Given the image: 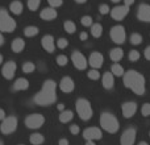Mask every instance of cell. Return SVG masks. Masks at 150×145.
Listing matches in <instances>:
<instances>
[{
	"mask_svg": "<svg viewBox=\"0 0 150 145\" xmlns=\"http://www.w3.org/2000/svg\"><path fill=\"white\" fill-rule=\"evenodd\" d=\"M55 88H57V85H55V82L53 79L45 80L44 86H42V90L38 94H36V96H34V103L38 104V106L53 104L55 102V99H57Z\"/></svg>",
	"mask_w": 150,
	"mask_h": 145,
	"instance_id": "6da1fadb",
	"label": "cell"
},
{
	"mask_svg": "<svg viewBox=\"0 0 150 145\" xmlns=\"http://www.w3.org/2000/svg\"><path fill=\"white\" fill-rule=\"evenodd\" d=\"M124 85L125 87L130 88L137 95H144L146 90L145 78L136 70H129L124 74Z\"/></svg>",
	"mask_w": 150,
	"mask_h": 145,
	"instance_id": "7a4b0ae2",
	"label": "cell"
},
{
	"mask_svg": "<svg viewBox=\"0 0 150 145\" xmlns=\"http://www.w3.org/2000/svg\"><path fill=\"white\" fill-rule=\"evenodd\" d=\"M100 125L104 131H107L108 133H116L120 128L119 120L111 112H103L100 116Z\"/></svg>",
	"mask_w": 150,
	"mask_h": 145,
	"instance_id": "3957f363",
	"label": "cell"
},
{
	"mask_svg": "<svg viewBox=\"0 0 150 145\" xmlns=\"http://www.w3.org/2000/svg\"><path fill=\"white\" fill-rule=\"evenodd\" d=\"M75 107H76V112L82 120L87 122V120H90L91 117H92V115H93L92 107H91L90 102H88L87 99L79 98L76 100V103H75Z\"/></svg>",
	"mask_w": 150,
	"mask_h": 145,
	"instance_id": "277c9868",
	"label": "cell"
},
{
	"mask_svg": "<svg viewBox=\"0 0 150 145\" xmlns=\"http://www.w3.org/2000/svg\"><path fill=\"white\" fill-rule=\"evenodd\" d=\"M16 28V21L8 15L5 9H0V31L4 33H12Z\"/></svg>",
	"mask_w": 150,
	"mask_h": 145,
	"instance_id": "5b68a950",
	"label": "cell"
},
{
	"mask_svg": "<svg viewBox=\"0 0 150 145\" xmlns=\"http://www.w3.org/2000/svg\"><path fill=\"white\" fill-rule=\"evenodd\" d=\"M45 123V117L40 114H32L25 119V125L30 129H37L41 128Z\"/></svg>",
	"mask_w": 150,
	"mask_h": 145,
	"instance_id": "8992f818",
	"label": "cell"
},
{
	"mask_svg": "<svg viewBox=\"0 0 150 145\" xmlns=\"http://www.w3.org/2000/svg\"><path fill=\"white\" fill-rule=\"evenodd\" d=\"M16 128H17V119L15 116H8L3 120L1 125H0V129L4 135H9V133L15 132Z\"/></svg>",
	"mask_w": 150,
	"mask_h": 145,
	"instance_id": "52a82bcc",
	"label": "cell"
},
{
	"mask_svg": "<svg viewBox=\"0 0 150 145\" xmlns=\"http://www.w3.org/2000/svg\"><path fill=\"white\" fill-rule=\"evenodd\" d=\"M111 38L113 42H116V44H124L125 41V37H127V34H125V28L121 25H116L113 26V28L111 29Z\"/></svg>",
	"mask_w": 150,
	"mask_h": 145,
	"instance_id": "ba28073f",
	"label": "cell"
},
{
	"mask_svg": "<svg viewBox=\"0 0 150 145\" xmlns=\"http://www.w3.org/2000/svg\"><path fill=\"white\" fill-rule=\"evenodd\" d=\"M136 136H137V131L134 128H128L124 131L120 139V144L121 145H134Z\"/></svg>",
	"mask_w": 150,
	"mask_h": 145,
	"instance_id": "9c48e42d",
	"label": "cell"
},
{
	"mask_svg": "<svg viewBox=\"0 0 150 145\" xmlns=\"http://www.w3.org/2000/svg\"><path fill=\"white\" fill-rule=\"evenodd\" d=\"M71 60H73L74 66L78 69V70H84L88 65V61L82 53L79 52H74L73 55H71Z\"/></svg>",
	"mask_w": 150,
	"mask_h": 145,
	"instance_id": "30bf717a",
	"label": "cell"
},
{
	"mask_svg": "<svg viewBox=\"0 0 150 145\" xmlns=\"http://www.w3.org/2000/svg\"><path fill=\"white\" fill-rule=\"evenodd\" d=\"M129 13V7L128 5H117V7H115L111 11V16L113 20L116 21H120L122 20V18L125 17V16Z\"/></svg>",
	"mask_w": 150,
	"mask_h": 145,
	"instance_id": "8fae6325",
	"label": "cell"
},
{
	"mask_svg": "<svg viewBox=\"0 0 150 145\" xmlns=\"http://www.w3.org/2000/svg\"><path fill=\"white\" fill-rule=\"evenodd\" d=\"M121 109H122L124 117L129 119V117L134 116L136 111H137V103H136V102H125V103L122 104Z\"/></svg>",
	"mask_w": 150,
	"mask_h": 145,
	"instance_id": "7c38bea8",
	"label": "cell"
},
{
	"mask_svg": "<svg viewBox=\"0 0 150 145\" xmlns=\"http://www.w3.org/2000/svg\"><path fill=\"white\" fill-rule=\"evenodd\" d=\"M83 137H84L86 140H92V141L93 140H100L101 139V131L96 127L87 128V129H84V132H83Z\"/></svg>",
	"mask_w": 150,
	"mask_h": 145,
	"instance_id": "4fadbf2b",
	"label": "cell"
},
{
	"mask_svg": "<svg viewBox=\"0 0 150 145\" xmlns=\"http://www.w3.org/2000/svg\"><path fill=\"white\" fill-rule=\"evenodd\" d=\"M138 20L144 23H150V5L149 4H141L137 11Z\"/></svg>",
	"mask_w": 150,
	"mask_h": 145,
	"instance_id": "5bb4252c",
	"label": "cell"
},
{
	"mask_svg": "<svg viewBox=\"0 0 150 145\" xmlns=\"http://www.w3.org/2000/svg\"><path fill=\"white\" fill-rule=\"evenodd\" d=\"M16 63L13 62V61H9V62H7L4 66H3V77L5 78V79H12L13 77H15V72H16Z\"/></svg>",
	"mask_w": 150,
	"mask_h": 145,
	"instance_id": "9a60e30c",
	"label": "cell"
},
{
	"mask_svg": "<svg viewBox=\"0 0 150 145\" xmlns=\"http://www.w3.org/2000/svg\"><path fill=\"white\" fill-rule=\"evenodd\" d=\"M103 62H104V57L99 52H93L92 54L90 55V60H88V63L91 65L92 69L101 68V66H103Z\"/></svg>",
	"mask_w": 150,
	"mask_h": 145,
	"instance_id": "2e32d148",
	"label": "cell"
},
{
	"mask_svg": "<svg viewBox=\"0 0 150 145\" xmlns=\"http://www.w3.org/2000/svg\"><path fill=\"white\" fill-rule=\"evenodd\" d=\"M41 44H42V48H44L47 53H53L55 50L54 38H53V36H50V34H46V36L42 37Z\"/></svg>",
	"mask_w": 150,
	"mask_h": 145,
	"instance_id": "e0dca14e",
	"label": "cell"
},
{
	"mask_svg": "<svg viewBox=\"0 0 150 145\" xmlns=\"http://www.w3.org/2000/svg\"><path fill=\"white\" fill-rule=\"evenodd\" d=\"M59 87H61V90H62L63 92H71V91L74 90V87H75V83H74V80L71 79L70 77H65L62 80H61Z\"/></svg>",
	"mask_w": 150,
	"mask_h": 145,
	"instance_id": "ac0fdd59",
	"label": "cell"
},
{
	"mask_svg": "<svg viewBox=\"0 0 150 145\" xmlns=\"http://www.w3.org/2000/svg\"><path fill=\"white\" fill-rule=\"evenodd\" d=\"M101 83H103V87L107 88V90H111L115 86V78L112 72H105L101 78Z\"/></svg>",
	"mask_w": 150,
	"mask_h": 145,
	"instance_id": "d6986e66",
	"label": "cell"
},
{
	"mask_svg": "<svg viewBox=\"0 0 150 145\" xmlns=\"http://www.w3.org/2000/svg\"><path fill=\"white\" fill-rule=\"evenodd\" d=\"M55 17H57V11H55L53 7L42 9V12H41V18H42V20L52 21V20H54Z\"/></svg>",
	"mask_w": 150,
	"mask_h": 145,
	"instance_id": "ffe728a7",
	"label": "cell"
},
{
	"mask_svg": "<svg viewBox=\"0 0 150 145\" xmlns=\"http://www.w3.org/2000/svg\"><path fill=\"white\" fill-rule=\"evenodd\" d=\"M28 87H29V82L25 78H18V79H16V82L13 83V88H15L16 91L26 90Z\"/></svg>",
	"mask_w": 150,
	"mask_h": 145,
	"instance_id": "44dd1931",
	"label": "cell"
},
{
	"mask_svg": "<svg viewBox=\"0 0 150 145\" xmlns=\"http://www.w3.org/2000/svg\"><path fill=\"white\" fill-rule=\"evenodd\" d=\"M25 48V41L23 38H15L12 42V50L15 53H21Z\"/></svg>",
	"mask_w": 150,
	"mask_h": 145,
	"instance_id": "7402d4cb",
	"label": "cell"
},
{
	"mask_svg": "<svg viewBox=\"0 0 150 145\" xmlns=\"http://www.w3.org/2000/svg\"><path fill=\"white\" fill-rule=\"evenodd\" d=\"M9 9L12 13H15V15H21L23 13V9H24V5L21 1H18V0H16V1H12L9 5Z\"/></svg>",
	"mask_w": 150,
	"mask_h": 145,
	"instance_id": "603a6c76",
	"label": "cell"
},
{
	"mask_svg": "<svg viewBox=\"0 0 150 145\" xmlns=\"http://www.w3.org/2000/svg\"><path fill=\"white\" fill-rule=\"evenodd\" d=\"M109 57H111V60L113 61V62H119V61L121 60L122 57H124V52H122L120 48H115V49L111 50V53H109Z\"/></svg>",
	"mask_w": 150,
	"mask_h": 145,
	"instance_id": "cb8c5ba5",
	"label": "cell"
},
{
	"mask_svg": "<svg viewBox=\"0 0 150 145\" xmlns=\"http://www.w3.org/2000/svg\"><path fill=\"white\" fill-rule=\"evenodd\" d=\"M74 117V114L71 111H62L59 115V122L61 123H69L71 122Z\"/></svg>",
	"mask_w": 150,
	"mask_h": 145,
	"instance_id": "d4e9b609",
	"label": "cell"
},
{
	"mask_svg": "<svg viewBox=\"0 0 150 145\" xmlns=\"http://www.w3.org/2000/svg\"><path fill=\"white\" fill-rule=\"evenodd\" d=\"M111 72L113 75H116V77H122V75L125 74V72H124V68H122L121 65H119V63H113V65H112Z\"/></svg>",
	"mask_w": 150,
	"mask_h": 145,
	"instance_id": "484cf974",
	"label": "cell"
},
{
	"mask_svg": "<svg viewBox=\"0 0 150 145\" xmlns=\"http://www.w3.org/2000/svg\"><path fill=\"white\" fill-rule=\"evenodd\" d=\"M91 34H92L93 37H96V38H99V37L103 34V26H101L100 24H93V25L91 26Z\"/></svg>",
	"mask_w": 150,
	"mask_h": 145,
	"instance_id": "4316f807",
	"label": "cell"
},
{
	"mask_svg": "<svg viewBox=\"0 0 150 145\" xmlns=\"http://www.w3.org/2000/svg\"><path fill=\"white\" fill-rule=\"evenodd\" d=\"M24 34H25L26 37H34L38 34V28L37 26H26L25 29H24Z\"/></svg>",
	"mask_w": 150,
	"mask_h": 145,
	"instance_id": "83f0119b",
	"label": "cell"
},
{
	"mask_svg": "<svg viewBox=\"0 0 150 145\" xmlns=\"http://www.w3.org/2000/svg\"><path fill=\"white\" fill-rule=\"evenodd\" d=\"M44 136L41 135V133H33V135L30 136V143L33 145H41L44 143Z\"/></svg>",
	"mask_w": 150,
	"mask_h": 145,
	"instance_id": "f1b7e54d",
	"label": "cell"
},
{
	"mask_svg": "<svg viewBox=\"0 0 150 145\" xmlns=\"http://www.w3.org/2000/svg\"><path fill=\"white\" fill-rule=\"evenodd\" d=\"M65 31L67 32L69 34H74L75 31H76V25L73 21H66L65 23Z\"/></svg>",
	"mask_w": 150,
	"mask_h": 145,
	"instance_id": "f546056e",
	"label": "cell"
},
{
	"mask_svg": "<svg viewBox=\"0 0 150 145\" xmlns=\"http://www.w3.org/2000/svg\"><path fill=\"white\" fill-rule=\"evenodd\" d=\"M34 69H36V66H34L33 62H25L24 66H23V71L25 72V74H30V72H33Z\"/></svg>",
	"mask_w": 150,
	"mask_h": 145,
	"instance_id": "4dcf8cb0",
	"label": "cell"
},
{
	"mask_svg": "<svg viewBox=\"0 0 150 145\" xmlns=\"http://www.w3.org/2000/svg\"><path fill=\"white\" fill-rule=\"evenodd\" d=\"M141 42H142V36L138 33H133L132 36H130V44L133 45H140Z\"/></svg>",
	"mask_w": 150,
	"mask_h": 145,
	"instance_id": "1f68e13d",
	"label": "cell"
},
{
	"mask_svg": "<svg viewBox=\"0 0 150 145\" xmlns=\"http://www.w3.org/2000/svg\"><path fill=\"white\" fill-rule=\"evenodd\" d=\"M87 75H88V78L92 80H98L99 78H100V72L98 71V69H91V70L87 72Z\"/></svg>",
	"mask_w": 150,
	"mask_h": 145,
	"instance_id": "d6a6232c",
	"label": "cell"
},
{
	"mask_svg": "<svg viewBox=\"0 0 150 145\" xmlns=\"http://www.w3.org/2000/svg\"><path fill=\"white\" fill-rule=\"evenodd\" d=\"M40 3L41 0H28V7L30 11H36L40 7Z\"/></svg>",
	"mask_w": 150,
	"mask_h": 145,
	"instance_id": "836d02e7",
	"label": "cell"
},
{
	"mask_svg": "<svg viewBox=\"0 0 150 145\" xmlns=\"http://www.w3.org/2000/svg\"><path fill=\"white\" fill-rule=\"evenodd\" d=\"M80 23H82V25L84 26H92V18L90 17V16H83L82 18H80Z\"/></svg>",
	"mask_w": 150,
	"mask_h": 145,
	"instance_id": "e575fe53",
	"label": "cell"
},
{
	"mask_svg": "<svg viewBox=\"0 0 150 145\" xmlns=\"http://www.w3.org/2000/svg\"><path fill=\"white\" fill-rule=\"evenodd\" d=\"M140 52H137V50H130L129 53V60L132 61V62H136V61L140 60Z\"/></svg>",
	"mask_w": 150,
	"mask_h": 145,
	"instance_id": "d590c367",
	"label": "cell"
},
{
	"mask_svg": "<svg viewBox=\"0 0 150 145\" xmlns=\"http://www.w3.org/2000/svg\"><path fill=\"white\" fill-rule=\"evenodd\" d=\"M141 114H142V116H145V117L150 116V103L144 104L142 108H141Z\"/></svg>",
	"mask_w": 150,
	"mask_h": 145,
	"instance_id": "8d00e7d4",
	"label": "cell"
},
{
	"mask_svg": "<svg viewBox=\"0 0 150 145\" xmlns=\"http://www.w3.org/2000/svg\"><path fill=\"white\" fill-rule=\"evenodd\" d=\"M67 57H66V55H58L57 57V63L59 66H66L67 65Z\"/></svg>",
	"mask_w": 150,
	"mask_h": 145,
	"instance_id": "74e56055",
	"label": "cell"
},
{
	"mask_svg": "<svg viewBox=\"0 0 150 145\" xmlns=\"http://www.w3.org/2000/svg\"><path fill=\"white\" fill-rule=\"evenodd\" d=\"M67 45H69V41L66 38H59L57 41V46L59 49H65V48H67Z\"/></svg>",
	"mask_w": 150,
	"mask_h": 145,
	"instance_id": "f35d334b",
	"label": "cell"
},
{
	"mask_svg": "<svg viewBox=\"0 0 150 145\" xmlns=\"http://www.w3.org/2000/svg\"><path fill=\"white\" fill-rule=\"evenodd\" d=\"M47 3L50 4V7L57 8V7H61V5L63 4V0H47Z\"/></svg>",
	"mask_w": 150,
	"mask_h": 145,
	"instance_id": "ab89813d",
	"label": "cell"
},
{
	"mask_svg": "<svg viewBox=\"0 0 150 145\" xmlns=\"http://www.w3.org/2000/svg\"><path fill=\"white\" fill-rule=\"evenodd\" d=\"M99 12H100L101 15H107V13L109 12V7L107 4H100L99 5Z\"/></svg>",
	"mask_w": 150,
	"mask_h": 145,
	"instance_id": "60d3db41",
	"label": "cell"
},
{
	"mask_svg": "<svg viewBox=\"0 0 150 145\" xmlns=\"http://www.w3.org/2000/svg\"><path fill=\"white\" fill-rule=\"evenodd\" d=\"M70 132L73 133V135H78V133H79V127H78V125H71L70 127Z\"/></svg>",
	"mask_w": 150,
	"mask_h": 145,
	"instance_id": "b9f144b4",
	"label": "cell"
},
{
	"mask_svg": "<svg viewBox=\"0 0 150 145\" xmlns=\"http://www.w3.org/2000/svg\"><path fill=\"white\" fill-rule=\"evenodd\" d=\"M145 58H146L148 61H150V46H148V48L145 49Z\"/></svg>",
	"mask_w": 150,
	"mask_h": 145,
	"instance_id": "7bdbcfd3",
	"label": "cell"
},
{
	"mask_svg": "<svg viewBox=\"0 0 150 145\" xmlns=\"http://www.w3.org/2000/svg\"><path fill=\"white\" fill-rule=\"evenodd\" d=\"M87 37H88V34L86 33V32H82V33H80V36H79V38L83 40V41H86V40H87Z\"/></svg>",
	"mask_w": 150,
	"mask_h": 145,
	"instance_id": "ee69618b",
	"label": "cell"
},
{
	"mask_svg": "<svg viewBox=\"0 0 150 145\" xmlns=\"http://www.w3.org/2000/svg\"><path fill=\"white\" fill-rule=\"evenodd\" d=\"M58 145H69V141L66 140V139H61L59 143H58Z\"/></svg>",
	"mask_w": 150,
	"mask_h": 145,
	"instance_id": "f6af8a7d",
	"label": "cell"
},
{
	"mask_svg": "<svg viewBox=\"0 0 150 145\" xmlns=\"http://www.w3.org/2000/svg\"><path fill=\"white\" fill-rule=\"evenodd\" d=\"M134 3V0H124V4L125 5H128V7H130V5Z\"/></svg>",
	"mask_w": 150,
	"mask_h": 145,
	"instance_id": "bcb514c9",
	"label": "cell"
},
{
	"mask_svg": "<svg viewBox=\"0 0 150 145\" xmlns=\"http://www.w3.org/2000/svg\"><path fill=\"white\" fill-rule=\"evenodd\" d=\"M4 119H5V112L4 109L0 108V120H4Z\"/></svg>",
	"mask_w": 150,
	"mask_h": 145,
	"instance_id": "7dc6e473",
	"label": "cell"
},
{
	"mask_svg": "<svg viewBox=\"0 0 150 145\" xmlns=\"http://www.w3.org/2000/svg\"><path fill=\"white\" fill-rule=\"evenodd\" d=\"M57 108L59 109L61 112H62V111H65V104H63V103H59V104H58V106H57Z\"/></svg>",
	"mask_w": 150,
	"mask_h": 145,
	"instance_id": "c3c4849f",
	"label": "cell"
},
{
	"mask_svg": "<svg viewBox=\"0 0 150 145\" xmlns=\"http://www.w3.org/2000/svg\"><path fill=\"white\" fill-rule=\"evenodd\" d=\"M3 44H4V37H3V34L0 33V46H1Z\"/></svg>",
	"mask_w": 150,
	"mask_h": 145,
	"instance_id": "681fc988",
	"label": "cell"
},
{
	"mask_svg": "<svg viewBox=\"0 0 150 145\" xmlns=\"http://www.w3.org/2000/svg\"><path fill=\"white\" fill-rule=\"evenodd\" d=\"M86 145H95V143H93L92 140H87L86 141Z\"/></svg>",
	"mask_w": 150,
	"mask_h": 145,
	"instance_id": "f907efd6",
	"label": "cell"
},
{
	"mask_svg": "<svg viewBox=\"0 0 150 145\" xmlns=\"http://www.w3.org/2000/svg\"><path fill=\"white\" fill-rule=\"evenodd\" d=\"M137 145H149V144L146 143V141H141V143H138Z\"/></svg>",
	"mask_w": 150,
	"mask_h": 145,
	"instance_id": "816d5d0a",
	"label": "cell"
},
{
	"mask_svg": "<svg viewBox=\"0 0 150 145\" xmlns=\"http://www.w3.org/2000/svg\"><path fill=\"white\" fill-rule=\"evenodd\" d=\"M75 1H76V3H80V4H82V3H86L87 0H75Z\"/></svg>",
	"mask_w": 150,
	"mask_h": 145,
	"instance_id": "f5cc1de1",
	"label": "cell"
},
{
	"mask_svg": "<svg viewBox=\"0 0 150 145\" xmlns=\"http://www.w3.org/2000/svg\"><path fill=\"white\" fill-rule=\"evenodd\" d=\"M1 62H3V55L0 54V63H1Z\"/></svg>",
	"mask_w": 150,
	"mask_h": 145,
	"instance_id": "db71d44e",
	"label": "cell"
},
{
	"mask_svg": "<svg viewBox=\"0 0 150 145\" xmlns=\"http://www.w3.org/2000/svg\"><path fill=\"white\" fill-rule=\"evenodd\" d=\"M112 1H113V3H119L120 0H112Z\"/></svg>",
	"mask_w": 150,
	"mask_h": 145,
	"instance_id": "11a10c76",
	"label": "cell"
},
{
	"mask_svg": "<svg viewBox=\"0 0 150 145\" xmlns=\"http://www.w3.org/2000/svg\"><path fill=\"white\" fill-rule=\"evenodd\" d=\"M0 145H4V144H3V141H1V140H0Z\"/></svg>",
	"mask_w": 150,
	"mask_h": 145,
	"instance_id": "9f6ffc18",
	"label": "cell"
},
{
	"mask_svg": "<svg viewBox=\"0 0 150 145\" xmlns=\"http://www.w3.org/2000/svg\"><path fill=\"white\" fill-rule=\"evenodd\" d=\"M149 136H150V132H149Z\"/></svg>",
	"mask_w": 150,
	"mask_h": 145,
	"instance_id": "6f0895ef",
	"label": "cell"
},
{
	"mask_svg": "<svg viewBox=\"0 0 150 145\" xmlns=\"http://www.w3.org/2000/svg\"><path fill=\"white\" fill-rule=\"evenodd\" d=\"M21 145H23V144H21Z\"/></svg>",
	"mask_w": 150,
	"mask_h": 145,
	"instance_id": "680465c9",
	"label": "cell"
}]
</instances>
